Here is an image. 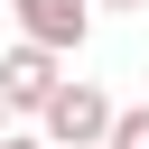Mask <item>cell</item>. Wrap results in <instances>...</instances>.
<instances>
[{"instance_id": "cell-2", "label": "cell", "mask_w": 149, "mask_h": 149, "mask_svg": "<svg viewBox=\"0 0 149 149\" xmlns=\"http://www.w3.org/2000/svg\"><path fill=\"white\" fill-rule=\"evenodd\" d=\"M56 84H65V56H47V47H28V37L0 56V102H9V121H37Z\"/></svg>"}, {"instance_id": "cell-1", "label": "cell", "mask_w": 149, "mask_h": 149, "mask_svg": "<svg viewBox=\"0 0 149 149\" xmlns=\"http://www.w3.org/2000/svg\"><path fill=\"white\" fill-rule=\"evenodd\" d=\"M102 130H112V93L84 84V74H65V84L47 93V112H37V140H47V149H93Z\"/></svg>"}, {"instance_id": "cell-7", "label": "cell", "mask_w": 149, "mask_h": 149, "mask_svg": "<svg viewBox=\"0 0 149 149\" xmlns=\"http://www.w3.org/2000/svg\"><path fill=\"white\" fill-rule=\"evenodd\" d=\"M0 130H9V102H0Z\"/></svg>"}, {"instance_id": "cell-3", "label": "cell", "mask_w": 149, "mask_h": 149, "mask_svg": "<svg viewBox=\"0 0 149 149\" xmlns=\"http://www.w3.org/2000/svg\"><path fill=\"white\" fill-rule=\"evenodd\" d=\"M9 19H19V37L47 47V56H74V47L93 37V0H9Z\"/></svg>"}, {"instance_id": "cell-4", "label": "cell", "mask_w": 149, "mask_h": 149, "mask_svg": "<svg viewBox=\"0 0 149 149\" xmlns=\"http://www.w3.org/2000/svg\"><path fill=\"white\" fill-rule=\"evenodd\" d=\"M112 149H149V102H130V112H112V130H102Z\"/></svg>"}, {"instance_id": "cell-5", "label": "cell", "mask_w": 149, "mask_h": 149, "mask_svg": "<svg viewBox=\"0 0 149 149\" xmlns=\"http://www.w3.org/2000/svg\"><path fill=\"white\" fill-rule=\"evenodd\" d=\"M0 149H47V140H37V130H19V121H9V130H0Z\"/></svg>"}, {"instance_id": "cell-6", "label": "cell", "mask_w": 149, "mask_h": 149, "mask_svg": "<svg viewBox=\"0 0 149 149\" xmlns=\"http://www.w3.org/2000/svg\"><path fill=\"white\" fill-rule=\"evenodd\" d=\"M93 9H149V0H93Z\"/></svg>"}, {"instance_id": "cell-8", "label": "cell", "mask_w": 149, "mask_h": 149, "mask_svg": "<svg viewBox=\"0 0 149 149\" xmlns=\"http://www.w3.org/2000/svg\"><path fill=\"white\" fill-rule=\"evenodd\" d=\"M93 149H112V140H93Z\"/></svg>"}]
</instances>
